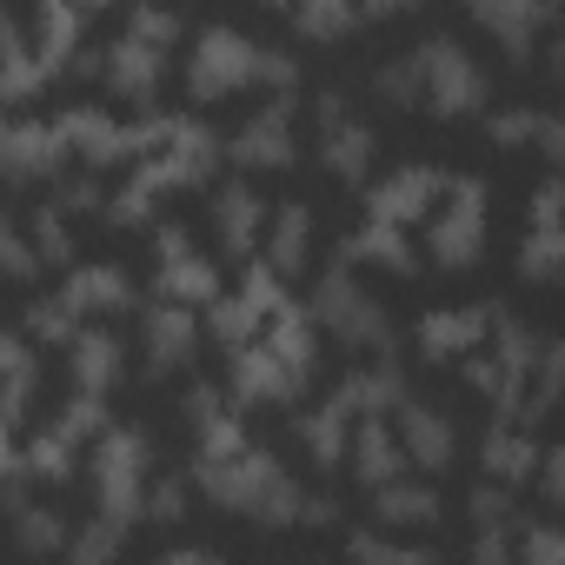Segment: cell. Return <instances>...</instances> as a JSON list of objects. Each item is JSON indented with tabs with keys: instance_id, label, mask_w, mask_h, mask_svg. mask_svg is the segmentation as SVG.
<instances>
[{
	"instance_id": "6da1fadb",
	"label": "cell",
	"mask_w": 565,
	"mask_h": 565,
	"mask_svg": "<svg viewBox=\"0 0 565 565\" xmlns=\"http://www.w3.org/2000/svg\"><path fill=\"white\" fill-rule=\"evenodd\" d=\"M193 479L200 492L220 505V512H239L266 532H287V525H307L313 512V492L287 472V459L266 452V446H239V452H220V459H193Z\"/></svg>"
},
{
	"instance_id": "7a4b0ae2",
	"label": "cell",
	"mask_w": 565,
	"mask_h": 565,
	"mask_svg": "<svg viewBox=\"0 0 565 565\" xmlns=\"http://www.w3.org/2000/svg\"><path fill=\"white\" fill-rule=\"evenodd\" d=\"M294 81H300L294 54L259 47L239 28H200L193 34V54H186V94H193V107H220V100L259 94V87H273V100H287Z\"/></svg>"
},
{
	"instance_id": "3957f363",
	"label": "cell",
	"mask_w": 565,
	"mask_h": 565,
	"mask_svg": "<svg viewBox=\"0 0 565 565\" xmlns=\"http://www.w3.org/2000/svg\"><path fill=\"white\" fill-rule=\"evenodd\" d=\"M307 313H313V327L333 340V347H347V353H393V320H386V307L360 287V266H347V259H333L320 279H313V300H307Z\"/></svg>"
},
{
	"instance_id": "277c9868",
	"label": "cell",
	"mask_w": 565,
	"mask_h": 565,
	"mask_svg": "<svg viewBox=\"0 0 565 565\" xmlns=\"http://www.w3.org/2000/svg\"><path fill=\"white\" fill-rule=\"evenodd\" d=\"M87 479H94V512L114 519V525H134L147 519V492H153V439L140 426H114L94 459H87Z\"/></svg>"
},
{
	"instance_id": "5b68a950",
	"label": "cell",
	"mask_w": 565,
	"mask_h": 565,
	"mask_svg": "<svg viewBox=\"0 0 565 565\" xmlns=\"http://www.w3.org/2000/svg\"><path fill=\"white\" fill-rule=\"evenodd\" d=\"M486 213H492V186L479 173H452L439 213L426 220V253L439 273H472L486 259Z\"/></svg>"
},
{
	"instance_id": "8992f818",
	"label": "cell",
	"mask_w": 565,
	"mask_h": 565,
	"mask_svg": "<svg viewBox=\"0 0 565 565\" xmlns=\"http://www.w3.org/2000/svg\"><path fill=\"white\" fill-rule=\"evenodd\" d=\"M413 67H419V87H426V114L433 120H472L486 114V67L466 54V41L452 34H426L419 47H406Z\"/></svg>"
},
{
	"instance_id": "52a82bcc",
	"label": "cell",
	"mask_w": 565,
	"mask_h": 565,
	"mask_svg": "<svg viewBox=\"0 0 565 565\" xmlns=\"http://www.w3.org/2000/svg\"><path fill=\"white\" fill-rule=\"evenodd\" d=\"M313 120H320V167H327L340 186L373 180V160H380L373 120H360L347 94H320V100H313Z\"/></svg>"
},
{
	"instance_id": "ba28073f",
	"label": "cell",
	"mask_w": 565,
	"mask_h": 565,
	"mask_svg": "<svg viewBox=\"0 0 565 565\" xmlns=\"http://www.w3.org/2000/svg\"><path fill=\"white\" fill-rule=\"evenodd\" d=\"M74 167L67 153V134H61V114H21L8 120V134H0V173H8L14 186H61V173Z\"/></svg>"
},
{
	"instance_id": "9c48e42d",
	"label": "cell",
	"mask_w": 565,
	"mask_h": 565,
	"mask_svg": "<svg viewBox=\"0 0 565 565\" xmlns=\"http://www.w3.org/2000/svg\"><path fill=\"white\" fill-rule=\"evenodd\" d=\"M61 134H67V153L87 167V173H114V167H140L147 140H140V120H114L107 107H67L61 114Z\"/></svg>"
},
{
	"instance_id": "30bf717a",
	"label": "cell",
	"mask_w": 565,
	"mask_h": 565,
	"mask_svg": "<svg viewBox=\"0 0 565 565\" xmlns=\"http://www.w3.org/2000/svg\"><path fill=\"white\" fill-rule=\"evenodd\" d=\"M499 320H505L499 300H479V307H439V313H426V320L413 327V347H419L426 366H466L472 353L492 347V327H499Z\"/></svg>"
},
{
	"instance_id": "8fae6325",
	"label": "cell",
	"mask_w": 565,
	"mask_h": 565,
	"mask_svg": "<svg viewBox=\"0 0 565 565\" xmlns=\"http://www.w3.org/2000/svg\"><path fill=\"white\" fill-rule=\"evenodd\" d=\"M153 287L167 307H193V300H220V266L186 239V226L160 220L153 226Z\"/></svg>"
},
{
	"instance_id": "7c38bea8",
	"label": "cell",
	"mask_w": 565,
	"mask_h": 565,
	"mask_svg": "<svg viewBox=\"0 0 565 565\" xmlns=\"http://www.w3.org/2000/svg\"><path fill=\"white\" fill-rule=\"evenodd\" d=\"M294 160H300L294 100H266V107H253V114L233 127V140H226V167H239V173H287Z\"/></svg>"
},
{
	"instance_id": "4fadbf2b",
	"label": "cell",
	"mask_w": 565,
	"mask_h": 565,
	"mask_svg": "<svg viewBox=\"0 0 565 565\" xmlns=\"http://www.w3.org/2000/svg\"><path fill=\"white\" fill-rule=\"evenodd\" d=\"M446 180H452V173H439V167H426V160H406V167H393V173L373 180V193H366V220L406 233V226H419V220L439 213Z\"/></svg>"
},
{
	"instance_id": "5bb4252c",
	"label": "cell",
	"mask_w": 565,
	"mask_h": 565,
	"mask_svg": "<svg viewBox=\"0 0 565 565\" xmlns=\"http://www.w3.org/2000/svg\"><path fill=\"white\" fill-rule=\"evenodd\" d=\"M307 380H313V373H300L294 360H279L266 340L246 347V353H233V366H226V393H233L239 406H294V399L307 393Z\"/></svg>"
},
{
	"instance_id": "9a60e30c",
	"label": "cell",
	"mask_w": 565,
	"mask_h": 565,
	"mask_svg": "<svg viewBox=\"0 0 565 565\" xmlns=\"http://www.w3.org/2000/svg\"><path fill=\"white\" fill-rule=\"evenodd\" d=\"M193 353H200V320H193V307L153 300V313L140 320V366H147L153 380H173V373L193 366Z\"/></svg>"
},
{
	"instance_id": "2e32d148",
	"label": "cell",
	"mask_w": 565,
	"mask_h": 565,
	"mask_svg": "<svg viewBox=\"0 0 565 565\" xmlns=\"http://www.w3.org/2000/svg\"><path fill=\"white\" fill-rule=\"evenodd\" d=\"M81 327H107V320H120V313H134V279L120 273V266H74L67 279H61V294H54Z\"/></svg>"
},
{
	"instance_id": "e0dca14e",
	"label": "cell",
	"mask_w": 565,
	"mask_h": 565,
	"mask_svg": "<svg viewBox=\"0 0 565 565\" xmlns=\"http://www.w3.org/2000/svg\"><path fill=\"white\" fill-rule=\"evenodd\" d=\"M472 21H479V34L499 41L505 61H532V47L558 34V14L539 8V0H472Z\"/></svg>"
},
{
	"instance_id": "ac0fdd59",
	"label": "cell",
	"mask_w": 565,
	"mask_h": 565,
	"mask_svg": "<svg viewBox=\"0 0 565 565\" xmlns=\"http://www.w3.org/2000/svg\"><path fill=\"white\" fill-rule=\"evenodd\" d=\"M100 81H107V94H120V100L147 107V100L160 94V81H167V47L134 41V34L120 28V34L100 47Z\"/></svg>"
},
{
	"instance_id": "d6986e66",
	"label": "cell",
	"mask_w": 565,
	"mask_h": 565,
	"mask_svg": "<svg viewBox=\"0 0 565 565\" xmlns=\"http://www.w3.org/2000/svg\"><path fill=\"white\" fill-rule=\"evenodd\" d=\"M206 220H213V239H220V253L226 259H246L266 233H273V206L246 186V180H226V186H213V206H206Z\"/></svg>"
},
{
	"instance_id": "ffe728a7",
	"label": "cell",
	"mask_w": 565,
	"mask_h": 565,
	"mask_svg": "<svg viewBox=\"0 0 565 565\" xmlns=\"http://www.w3.org/2000/svg\"><path fill=\"white\" fill-rule=\"evenodd\" d=\"M393 426H399L406 459H413L426 479H439V472L459 459V426H452L446 406H433V399H406V406L393 413Z\"/></svg>"
},
{
	"instance_id": "44dd1931",
	"label": "cell",
	"mask_w": 565,
	"mask_h": 565,
	"mask_svg": "<svg viewBox=\"0 0 565 565\" xmlns=\"http://www.w3.org/2000/svg\"><path fill=\"white\" fill-rule=\"evenodd\" d=\"M67 380L81 399H114L120 380H127V347L114 327H87L74 347H67Z\"/></svg>"
},
{
	"instance_id": "7402d4cb",
	"label": "cell",
	"mask_w": 565,
	"mask_h": 565,
	"mask_svg": "<svg viewBox=\"0 0 565 565\" xmlns=\"http://www.w3.org/2000/svg\"><path fill=\"white\" fill-rule=\"evenodd\" d=\"M300 452L320 466V472H347V459H353V433H360V413L340 399V393H327L320 406H307L300 413Z\"/></svg>"
},
{
	"instance_id": "603a6c76",
	"label": "cell",
	"mask_w": 565,
	"mask_h": 565,
	"mask_svg": "<svg viewBox=\"0 0 565 565\" xmlns=\"http://www.w3.org/2000/svg\"><path fill=\"white\" fill-rule=\"evenodd\" d=\"M539 466H545V446H539L532 426H519V419H499V426L479 439V472H486L492 486H505V492L532 486Z\"/></svg>"
},
{
	"instance_id": "cb8c5ba5",
	"label": "cell",
	"mask_w": 565,
	"mask_h": 565,
	"mask_svg": "<svg viewBox=\"0 0 565 565\" xmlns=\"http://www.w3.org/2000/svg\"><path fill=\"white\" fill-rule=\"evenodd\" d=\"M347 472H353L366 492H386V486H399V479L413 472V459H406V446H399V426H393V419H360Z\"/></svg>"
},
{
	"instance_id": "d4e9b609",
	"label": "cell",
	"mask_w": 565,
	"mask_h": 565,
	"mask_svg": "<svg viewBox=\"0 0 565 565\" xmlns=\"http://www.w3.org/2000/svg\"><path fill=\"white\" fill-rule=\"evenodd\" d=\"M34 393H41V347L28 333H8L0 340V419H8V439H21Z\"/></svg>"
},
{
	"instance_id": "484cf974",
	"label": "cell",
	"mask_w": 565,
	"mask_h": 565,
	"mask_svg": "<svg viewBox=\"0 0 565 565\" xmlns=\"http://www.w3.org/2000/svg\"><path fill=\"white\" fill-rule=\"evenodd\" d=\"M81 28H87L81 8H54V0H47V8H34V21H28V47H34V61H41L47 81L74 67L67 54H87V47H81Z\"/></svg>"
},
{
	"instance_id": "4316f807",
	"label": "cell",
	"mask_w": 565,
	"mask_h": 565,
	"mask_svg": "<svg viewBox=\"0 0 565 565\" xmlns=\"http://www.w3.org/2000/svg\"><path fill=\"white\" fill-rule=\"evenodd\" d=\"M333 393H340L360 419H393V413L413 399V393H406V373H399L393 360H380V366H353Z\"/></svg>"
},
{
	"instance_id": "83f0119b",
	"label": "cell",
	"mask_w": 565,
	"mask_h": 565,
	"mask_svg": "<svg viewBox=\"0 0 565 565\" xmlns=\"http://www.w3.org/2000/svg\"><path fill=\"white\" fill-rule=\"evenodd\" d=\"M373 519H380L386 532H426V525L446 519V499H439L433 479H399V486L373 492Z\"/></svg>"
},
{
	"instance_id": "f1b7e54d",
	"label": "cell",
	"mask_w": 565,
	"mask_h": 565,
	"mask_svg": "<svg viewBox=\"0 0 565 565\" xmlns=\"http://www.w3.org/2000/svg\"><path fill=\"white\" fill-rule=\"evenodd\" d=\"M313 233H320L313 206H300V200H287V206H273V233H266V266H273L279 279H294V273H307V259H313Z\"/></svg>"
},
{
	"instance_id": "f546056e",
	"label": "cell",
	"mask_w": 565,
	"mask_h": 565,
	"mask_svg": "<svg viewBox=\"0 0 565 565\" xmlns=\"http://www.w3.org/2000/svg\"><path fill=\"white\" fill-rule=\"evenodd\" d=\"M340 259H347V266H380V273H399V279L419 273V246H413L399 226H380V220H360Z\"/></svg>"
},
{
	"instance_id": "4dcf8cb0",
	"label": "cell",
	"mask_w": 565,
	"mask_h": 565,
	"mask_svg": "<svg viewBox=\"0 0 565 565\" xmlns=\"http://www.w3.org/2000/svg\"><path fill=\"white\" fill-rule=\"evenodd\" d=\"M14 539H21V552H28V558H47V565H54V558L67 552L74 525L61 519V505H54V499H21V505H14Z\"/></svg>"
},
{
	"instance_id": "1f68e13d",
	"label": "cell",
	"mask_w": 565,
	"mask_h": 565,
	"mask_svg": "<svg viewBox=\"0 0 565 565\" xmlns=\"http://www.w3.org/2000/svg\"><path fill=\"white\" fill-rule=\"evenodd\" d=\"M519 279L525 287H565V226H525Z\"/></svg>"
},
{
	"instance_id": "d6a6232c",
	"label": "cell",
	"mask_w": 565,
	"mask_h": 565,
	"mask_svg": "<svg viewBox=\"0 0 565 565\" xmlns=\"http://www.w3.org/2000/svg\"><path fill=\"white\" fill-rule=\"evenodd\" d=\"M393 8H347V0H313V8H294V34H307V41H347V34H360L366 21H386Z\"/></svg>"
},
{
	"instance_id": "836d02e7",
	"label": "cell",
	"mask_w": 565,
	"mask_h": 565,
	"mask_svg": "<svg viewBox=\"0 0 565 565\" xmlns=\"http://www.w3.org/2000/svg\"><path fill=\"white\" fill-rule=\"evenodd\" d=\"M558 399H565V340H545V347H539V366H532V386H525V413H519V426L545 419Z\"/></svg>"
},
{
	"instance_id": "e575fe53",
	"label": "cell",
	"mask_w": 565,
	"mask_h": 565,
	"mask_svg": "<svg viewBox=\"0 0 565 565\" xmlns=\"http://www.w3.org/2000/svg\"><path fill=\"white\" fill-rule=\"evenodd\" d=\"M347 558L353 565H446L433 545H413V539H393V532H353Z\"/></svg>"
},
{
	"instance_id": "d590c367",
	"label": "cell",
	"mask_w": 565,
	"mask_h": 565,
	"mask_svg": "<svg viewBox=\"0 0 565 565\" xmlns=\"http://www.w3.org/2000/svg\"><path fill=\"white\" fill-rule=\"evenodd\" d=\"M120 545H127V525H114V519L94 512L87 525H74V539H67V552H61L54 565H114Z\"/></svg>"
},
{
	"instance_id": "8d00e7d4",
	"label": "cell",
	"mask_w": 565,
	"mask_h": 565,
	"mask_svg": "<svg viewBox=\"0 0 565 565\" xmlns=\"http://www.w3.org/2000/svg\"><path fill=\"white\" fill-rule=\"evenodd\" d=\"M28 239H34L41 266H67V273H74V226H67V213H61L54 200L28 213Z\"/></svg>"
},
{
	"instance_id": "74e56055",
	"label": "cell",
	"mask_w": 565,
	"mask_h": 565,
	"mask_svg": "<svg viewBox=\"0 0 565 565\" xmlns=\"http://www.w3.org/2000/svg\"><path fill=\"white\" fill-rule=\"evenodd\" d=\"M545 127H552L545 107H492L486 114V140L492 147H532V140H545Z\"/></svg>"
},
{
	"instance_id": "f35d334b",
	"label": "cell",
	"mask_w": 565,
	"mask_h": 565,
	"mask_svg": "<svg viewBox=\"0 0 565 565\" xmlns=\"http://www.w3.org/2000/svg\"><path fill=\"white\" fill-rule=\"evenodd\" d=\"M21 333H28L34 347H74L87 327H81V320H74V313H67V307L47 294V300H34V307L21 313Z\"/></svg>"
},
{
	"instance_id": "ab89813d",
	"label": "cell",
	"mask_w": 565,
	"mask_h": 565,
	"mask_svg": "<svg viewBox=\"0 0 565 565\" xmlns=\"http://www.w3.org/2000/svg\"><path fill=\"white\" fill-rule=\"evenodd\" d=\"M373 94H380L386 107H399V114L426 107V87H419V67H413V54H393L386 67H373Z\"/></svg>"
},
{
	"instance_id": "60d3db41",
	"label": "cell",
	"mask_w": 565,
	"mask_h": 565,
	"mask_svg": "<svg viewBox=\"0 0 565 565\" xmlns=\"http://www.w3.org/2000/svg\"><path fill=\"white\" fill-rule=\"evenodd\" d=\"M0 273H8L14 287H28V279L41 273V253H34V239H28V220H8V226H0Z\"/></svg>"
},
{
	"instance_id": "b9f144b4",
	"label": "cell",
	"mask_w": 565,
	"mask_h": 565,
	"mask_svg": "<svg viewBox=\"0 0 565 565\" xmlns=\"http://www.w3.org/2000/svg\"><path fill=\"white\" fill-rule=\"evenodd\" d=\"M519 565H565V525H519Z\"/></svg>"
},
{
	"instance_id": "7bdbcfd3",
	"label": "cell",
	"mask_w": 565,
	"mask_h": 565,
	"mask_svg": "<svg viewBox=\"0 0 565 565\" xmlns=\"http://www.w3.org/2000/svg\"><path fill=\"white\" fill-rule=\"evenodd\" d=\"M127 34H134V41H153V47H167V54H173V41H180L186 28H180V14H160V8H134V14H127Z\"/></svg>"
},
{
	"instance_id": "ee69618b",
	"label": "cell",
	"mask_w": 565,
	"mask_h": 565,
	"mask_svg": "<svg viewBox=\"0 0 565 565\" xmlns=\"http://www.w3.org/2000/svg\"><path fill=\"white\" fill-rule=\"evenodd\" d=\"M186 512V479L180 472H153V492H147V519L153 525H173Z\"/></svg>"
},
{
	"instance_id": "f6af8a7d",
	"label": "cell",
	"mask_w": 565,
	"mask_h": 565,
	"mask_svg": "<svg viewBox=\"0 0 565 565\" xmlns=\"http://www.w3.org/2000/svg\"><path fill=\"white\" fill-rule=\"evenodd\" d=\"M472 565H519V525H479Z\"/></svg>"
},
{
	"instance_id": "bcb514c9",
	"label": "cell",
	"mask_w": 565,
	"mask_h": 565,
	"mask_svg": "<svg viewBox=\"0 0 565 565\" xmlns=\"http://www.w3.org/2000/svg\"><path fill=\"white\" fill-rule=\"evenodd\" d=\"M472 525H519V519H512V492L492 486V479L472 486Z\"/></svg>"
},
{
	"instance_id": "7dc6e473",
	"label": "cell",
	"mask_w": 565,
	"mask_h": 565,
	"mask_svg": "<svg viewBox=\"0 0 565 565\" xmlns=\"http://www.w3.org/2000/svg\"><path fill=\"white\" fill-rule=\"evenodd\" d=\"M525 226H565V180L532 186V200H525Z\"/></svg>"
},
{
	"instance_id": "c3c4849f",
	"label": "cell",
	"mask_w": 565,
	"mask_h": 565,
	"mask_svg": "<svg viewBox=\"0 0 565 565\" xmlns=\"http://www.w3.org/2000/svg\"><path fill=\"white\" fill-rule=\"evenodd\" d=\"M539 492L558 505V525H565V446H552V452H545V466H539Z\"/></svg>"
},
{
	"instance_id": "681fc988",
	"label": "cell",
	"mask_w": 565,
	"mask_h": 565,
	"mask_svg": "<svg viewBox=\"0 0 565 565\" xmlns=\"http://www.w3.org/2000/svg\"><path fill=\"white\" fill-rule=\"evenodd\" d=\"M539 147H545V160H552V173L565 180V114H552V127H545V140H539Z\"/></svg>"
},
{
	"instance_id": "f907efd6",
	"label": "cell",
	"mask_w": 565,
	"mask_h": 565,
	"mask_svg": "<svg viewBox=\"0 0 565 565\" xmlns=\"http://www.w3.org/2000/svg\"><path fill=\"white\" fill-rule=\"evenodd\" d=\"M153 565H220V552H206V545H173V552H160Z\"/></svg>"
},
{
	"instance_id": "816d5d0a",
	"label": "cell",
	"mask_w": 565,
	"mask_h": 565,
	"mask_svg": "<svg viewBox=\"0 0 565 565\" xmlns=\"http://www.w3.org/2000/svg\"><path fill=\"white\" fill-rule=\"evenodd\" d=\"M545 61H552V74H558V81H565V28H558V34H552V41H545Z\"/></svg>"
}]
</instances>
